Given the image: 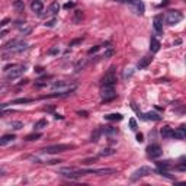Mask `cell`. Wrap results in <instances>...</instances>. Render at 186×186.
<instances>
[{
	"label": "cell",
	"instance_id": "cell-23",
	"mask_svg": "<svg viewBox=\"0 0 186 186\" xmlns=\"http://www.w3.org/2000/svg\"><path fill=\"white\" fill-rule=\"evenodd\" d=\"M101 134H102V130H101V128H96V130H95V132H93L92 137H90V141H92V143H98V141H99V138H101Z\"/></svg>",
	"mask_w": 186,
	"mask_h": 186
},
{
	"label": "cell",
	"instance_id": "cell-18",
	"mask_svg": "<svg viewBox=\"0 0 186 186\" xmlns=\"http://www.w3.org/2000/svg\"><path fill=\"white\" fill-rule=\"evenodd\" d=\"M160 134H161L163 138H173V130L170 127H163L161 131H160Z\"/></svg>",
	"mask_w": 186,
	"mask_h": 186
},
{
	"label": "cell",
	"instance_id": "cell-17",
	"mask_svg": "<svg viewBox=\"0 0 186 186\" xmlns=\"http://www.w3.org/2000/svg\"><path fill=\"white\" fill-rule=\"evenodd\" d=\"M140 117L143 119H150V121H160V119H161V117H160L158 114H156V112H148V114H145V115L140 114Z\"/></svg>",
	"mask_w": 186,
	"mask_h": 186
},
{
	"label": "cell",
	"instance_id": "cell-9",
	"mask_svg": "<svg viewBox=\"0 0 186 186\" xmlns=\"http://www.w3.org/2000/svg\"><path fill=\"white\" fill-rule=\"evenodd\" d=\"M145 151H147V156H148L150 158H158V157L163 154V150H161V147H160L158 144H150Z\"/></svg>",
	"mask_w": 186,
	"mask_h": 186
},
{
	"label": "cell",
	"instance_id": "cell-2",
	"mask_svg": "<svg viewBox=\"0 0 186 186\" xmlns=\"http://www.w3.org/2000/svg\"><path fill=\"white\" fill-rule=\"evenodd\" d=\"M74 145L73 144H54V145H48L45 148H42L41 151L47 153V154H58V153H64L67 150H73Z\"/></svg>",
	"mask_w": 186,
	"mask_h": 186
},
{
	"label": "cell",
	"instance_id": "cell-33",
	"mask_svg": "<svg viewBox=\"0 0 186 186\" xmlns=\"http://www.w3.org/2000/svg\"><path fill=\"white\" fill-rule=\"evenodd\" d=\"M55 23H57V19H55V17H52V19H50V20H47V22H45L44 25H45L47 28H52V26H54Z\"/></svg>",
	"mask_w": 186,
	"mask_h": 186
},
{
	"label": "cell",
	"instance_id": "cell-37",
	"mask_svg": "<svg viewBox=\"0 0 186 186\" xmlns=\"http://www.w3.org/2000/svg\"><path fill=\"white\" fill-rule=\"evenodd\" d=\"M31 31H32V29H31L29 26H26V28H22V29H20V34L22 35H29L31 34Z\"/></svg>",
	"mask_w": 186,
	"mask_h": 186
},
{
	"label": "cell",
	"instance_id": "cell-47",
	"mask_svg": "<svg viewBox=\"0 0 186 186\" xmlns=\"http://www.w3.org/2000/svg\"><path fill=\"white\" fill-rule=\"evenodd\" d=\"M77 114H79V115H83V117H86V115H87V112H85V111H83V112H82V111H79Z\"/></svg>",
	"mask_w": 186,
	"mask_h": 186
},
{
	"label": "cell",
	"instance_id": "cell-38",
	"mask_svg": "<svg viewBox=\"0 0 186 186\" xmlns=\"http://www.w3.org/2000/svg\"><path fill=\"white\" fill-rule=\"evenodd\" d=\"M82 41H83V38H77V39H74V41H71L68 47H74V45H77V44H80Z\"/></svg>",
	"mask_w": 186,
	"mask_h": 186
},
{
	"label": "cell",
	"instance_id": "cell-3",
	"mask_svg": "<svg viewBox=\"0 0 186 186\" xmlns=\"http://www.w3.org/2000/svg\"><path fill=\"white\" fill-rule=\"evenodd\" d=\"M25 71H26V66H25V64L12 66V67L9 68L7 74H6V79H7V80H15V79H17V77H20Z\"/></svg>",
	"mask_w": 186,
	"mask_h": 186
},
{
	"label": "cell",
	"instance_id": "cell-7",
	"mask_svg": "<svg viewBox=\"0 0 186 186\" xmlns=\"http://www.w3.org/2000/svg\"><path fill=\"white\" fill-rule=\"evenodd\" d=\"M182 19H183V15H182V12H179V10H169L167 15H166V22H167L169 25H176V23H179Z\"/></svg>",
	"mask_w": 186,
	"mask_h": 186
},
{
	"label": "cell",
	"instance_id": "cell-25",
	"mask_svg": "<svg viewBox=\"0 0 186 186\" xmlns=\"http://www.w3.org/2000/svg\"><path fill=\"white\" fill-rule=\"evenodd\" d=\"M54 89H64V87H70L68 85V82H64V80H61V82H55L54 85H52Z\"/></svg>",
	"mask_w": 186,
	"mask_h": 186
},
{
	"label": "cell",
	"instance_id": "cell-28",
	"mask_svg": "<svg viewBox=\"0 0 186 186\" xmlns=\"http://www.w3.org/2000/svg\"><path fill=\"white\" fill-rule=\"evenodd\" d=\"M32 99H29V98H19V99H15V101H12V105H16V103H31Z\"/></svg>",
	"mask_w": 186,
	"mask_h": 186
},
{
	"label": "cell",
	"instance_id": "cell-6",
	"mask_svg": "<svg viewBox=\"0 0 186 186\" xmlns=\"http://www.w3.org/2000/svg\"><path fill=\"white\" fill-rule=\"evenodd\" d=\"M117 83V76H115V67H111L108 73L102 77L101 85L102 86H114Z\"/></svg>",
	"mask_w": 186,
	"mask_h": 186
},
{
	"label": "cell",
	"instance_id": "cell-41",
	"mask_svg": "<svg viewBox=\"0 0 186 186\" xmlns=\"http://www.w3.org/2000/svg\"><path fill=\"white\" fill-rule=\"evenodd\" d=\"M6 174V167L4 166H0V177H3Z\"/></svg>",
	"mask_w": 186,
	"mask_h": 186
},
{
	"label": "cell",
	"instance_id": "cell-19",
	"mask_svg": "<svg viewBox=\"0 0 186 186\" xmlns=\"http://www.w3.org/2000/svg\"><path fill=\"white\" fill-rule=\"evenodd\" d=\"M102 132H105V135L111 137V135H117L119 131H118V128H114V127H105L102 130Z\"/></svg>",
	"mask_w": 186,
	"mask_h": 186
},
{
	"label": "cell",
	"instance_id": "cell-36",
	"mask_svg": "<svg viewBox=\"0 0 186 186\" xmlns=\"http://www.w3.org/2000/svg\"><path fill=\"white\" fill-rule=\"evenodd\" d=\"M99 50H101V47H99V45H96V47H93V48H90V50L87 51V54H89V55H92V54H96Z\"/></svg>",
	"mask_w": 186,
	"mask_h": 186
},
{
	"label": "cell",
	"instance_id": "cell-21",
	"mask_svg": "<svg viewBox=\"0 0 186 186\" xmlns=\"http://www.w3.org/2000/svg\"><path fill=\"white\" fill-rule=\"evenodd\" d=\"M105 119H108V121H122L124 117L121 114H108V115H105Z\"/></svg>",
	"mask_w": 186,
	"mask_h": 186
},
{
	"label": "cell",
	"instance_id": "cell-1",
	"mask_svg": "<svg viewBox=\"0 0 186 186\" xmlns=\"http://www.w3.org/2000/svg\"><path fill=\"white\" fill-rule=\"evenodd\" d=\"M28 47L29 45L22 39H12V41H9L3 45V48L9 52H22V51L28 50Z\"/></svg>",
	"mask_w": 186,
	"mask_h": 186
},
{
	"label": "cell",
	"instance_id": "cell-48",
	"mask_svg": "<svg viewBox=\"0 0 186 186\" xmlns=\"http://www.w3.org/2000/svg\"><path fill=\"white\" fill-rule=\"evenodd\" d=\"M1 117H3V114H1V112H0V118H1Z\"/></svg>",
	"mask_w": 186,
	"mask_h": 186
},
{
	"label": "cell",
	"instance_id": "cell-40",
	"mask_svg": "<svg viewBox=\"0 0 186 186\" xmlns=\"http://www.w3.org/2000/svg\"><path fill=\"white\" fill-rule=\"evenodd\" d=\"M9 23V17H6V19H3L1 22H0V28H3V26H6Z\"/></svg>",
	"mask_w": 186,
	"mask_h": 186
},
{
	"label": "cell",
	"instance_id": "cell-13",
	"mask_svg": "<svg viewBox=\"0 0 186 186\" xmlns=\"http://www.w3.org/2000/svg\"><path fill=\"white\" fill-rule=\"evenodd\" d=\"M173 138H176V140H185V138H186V128H185V125H180L176 131H173Z\"/></svg>",
	"mask_w": 186,
	"mask_h": 186
},
{
	"label": "cell",
	"instance_id": "cell-34",
	"mask_svg": "<svg viewBox=\"0 0 186 186\" xmlns=\"http://www.w3.org/2000/svg\"><path fill=\"white\" fill-rule=\"evenodd\" d=\"M132 74H134V70L132 68H127V71L124 73V79H130Z\"/></svg>",
	"mask_w": 186,
	"mask_h": 186
},
{
	"label": "cell",
	"instance_id": "cell-11",
	"mask_svg": "<svg viewBox=\"0 0 186 186\" xmlns=\"http://www.w3.org/2000/svg\"><path fill=\"white\" fill-rule=\"evenodd\" d=\"M31 9H32V12L36 13V15H42V12H44V4H42V1L41 0H34L32 3H31Z\"/></svg>",
	"mask_w": 186,
	"mask_h": 186
},
{
	"label": "cell",
	"instance_id": "cell-31",
	"mask_svg": "<svg viewBox=\"0 0 186 186\" xmlns=\"http://www.w3.org/2000/svg\"><path fill=\"white\" fill-rule=\"evenodd\" d=\"M47 54L48 55H58L60 54V48L58 47H52V48H50V50L47 51Z\"/></svg>",
	"mask_w": 186,
	"mask_h": 186
},
{
	"label": "cell",
	"instance_id": "cell-14",
	"mask_svg": "<svg viewBox=\"0 0 186 186\" xmlns=\"http://www.w3.org/2000/svg\"><path fill=\"white\" fill-rule=\"evenodd\" d=\"M156 166H157V172H167L173 167V164L170 161H156Z\"/></svg>",
	"mask_w": 186,
	"mask_h": 186
},
{
	"label": "cell",
	"instance_id": "cell-39",
	"mask_svg": "<svg viewBox=\"0 0 186 186\" xmlns=\"http://www.w3.org/2000/svg\"><path fill=\"white\" fill-rule=\"evenodd\" d=\"M74 6H76V4H74V1H68V3H66V4H64V9H73V7H74Z\"/></svg>",
	"mask_w": 186,
	"mask_h": 186
},
{
	"label": "cell",
	"instance_id": "cell-35",
	"mask_svg": "<svg viewBox=\"0 0 186 186\" xmlns=\"http://www.w3.org/2000/svg\"><path fill=\"white\" fill-rule=\"evenodd\" d=\"M130 127H131V130H132V131H137V121L134 118L130 119Z\"/></svg>",
	"mask_w": 186,
	"mask_h": 186
},
{
	"label": "cell",
	"instance_id": "cell-32",
	"mask_svg": "<svg viewBox=\"0 0 186 186\" xmlns=\"http://www.w3.org/2000/svg\"><path fill=\"white\" fill-rule=\"evenodd\" d=\"M114 55V48L112 47H108V50L105 51V54H103V58H109V57H112Z\"/></svg>",
	"mask_w": 186,
	"mask_h": 186
},
{
	"label": "cell",
	"instance_id": "cell-26",
	"mask_svg": "<svg viewBox=\"0 0 186 186\" xmlns=\"http://www.w3.org/2000/svg\"><path fill=\"white\" fill-rule=\"evenodd\" d=\"M115 154V150L114 148H103L101 153H99V156L102 157H106V156H114Z\"/></svg>",
	"mask_w": 186,
	"mask_h": 186
},
{
	"label": "cell",
	"instance_id": "cell-45",
	"mask_svg": "<svg viewBox=\"0 0 186 186\" xmlns=\"http://www.w3.org/2000/svg\"><path fill=\"white\" fill-rule=\"evenodd\" d=\"M42 70H44L42 67H36V68H35V71H36V73H42Z\"/></svg>",
	"mask_w": 186,
	"mask_h": 186
},
{
	"label": "cell",
	"instance_id": "cell-24",
	"mask_svg": "<svg viewBox=\"0 0 186 186\" xmlns=\"http://www.w3.org/2000/svg\"><path fill=\"white\" fill-rule=\"evenodd\" d=\"M82 19H83V12H82V10H76V12H74V16H73V22H74V23H79V22H82Z\"/></svg>",
	"mask_w": 186,
	"mask_h": 186
},
{
	"label": "cell",
	"instance_id": "cell-29",
	"mask_svg": "<svg viewBox=\"0 0 186 186\" xmlns=\"http://www.w3.org/2000/svg\"><path fill=\"white\" fill-rule=\"evenodd\" d=\"M41 138V134L38 132V134H29V135H26V141H35V140H39Z\"/></svg>",
	"mask_w": 186,
	"mask_h": 186
},
{
	"label": "cell",
	"instance_id": "cell-46",
	"mask_svg": "<svg viewBox=\"0 0 186 186\" xmlns=\"http://www.w3.org/2000/svg\"><path fill=\"white\" fill-rule=\"evenodd\" d=\"M54 118H55V119H63V115H58V114H55V115H54Z\"/></svg>",
	"mask_w": 186,
	"mask_h": 186
},
{
	"label": "cell",
	"instance_id": "cell-8",
	"mask_svg": "<svg viewBox=\"0 0 186 186\" xmlns=\"http://www.w3.org/2000/svg\"><path fill=\"white\" fill-rule=\"evenodd\" d=\"M128 6L131 7V10H132L135 15H138V16L144 15L145 7H144V3H143L141 0H130V1H128Z\"/></svg>",
	"mask_w": 186,
	"mask_h": 186
},
{
	"label": "cell",
	"instance_id": "cell-44",
	"mask_svg": "<svg viewBox=\"0 0 186 186\" xmlns=\"http://www.w3.org/2000/svg\"><path fill=\"white\" fill-rule=\"evenodd\" d=\"M36 87H44V86H47V83H35Z\"/></svg>",
	"mask_w": 186,
	"mask_h": 186
},
{
	"label": "cell",
	"instance_id": "cell-30",
	"mask_svg": "<svg viewBox=\"0 0 186 186\" xmlns=\"http://www.w3.org/2000/svg\"><path fill=\"white\" fill-rule=\"evenodd\" d=\"M13 6L19 9V10H23V7H25V4H23V0H15L13 1Z\"/></svg>",
	"mask_w": 186,
	"mask_h": 186
},
{
	"label": "cell",
	"instance_id": "cell-42",
	"mask_svg": "<svg viewBox=\"0 0 186 186\" xmlns=\"http://www.w3.org/2000/svg\"><path fill=\"white\" fill-rule=\"evenodd\" d=\"M93 161H96V157H95V158H87L83 163H85V164H90V163H93Z\"/></svg>",
	"mask_w": 186,
	"mask_h": 186
},
{
	"label": "cell",
	"instance_id": "cell-22",
	"mask_svg": "<svg viewBox=\"0 0 186 186\" xmlns=\"http://www.w3.org/2000/svg\"><path fill=\"white\" fill-rule=\"evenodd\" d=\"M150 63H151V58H150V57H144V58L140 60V63H138V68H140V70H141V68H145Z\"/></svg>",
	"mask_w": 186,
	"mask_h": 186
},
{
	"label": "cell",
	"instance_id": "cell-10",
	"mask_svg": "<svg viewBox=\"0 0 186 186\" xmlns=\"http://www.w3.org/2000/svg\"><path fill=\"white\" fill-rule=\"evenodd\" d=\"M58 10H60V4L57 3V1H52L50 6L47 7V12L44 13V15H41V16H44V17H50V16H55L57 13H58Z\"/></svg>",
	"mask_w": 186,
	"mask_h": 186
},
{
	"label": "cell",
	"instance_id": "cell-15",
	"mask_svg": "<svg viewBox=\"0 0 186 186\" xmlns=\"http://www.w3.org/2000/svg\"><path fill=\"white\" fill-rule=\"evenodd\" d=\"M160 47H161V45H160V41L153 36L151 39H150V51H151V52H157V51L160 50Z\"/></svg>",
	"mask_w": 186,
	"mask_h": 186
},
{
	"label": "cell",
	"instance_id": "cell-27",
	"mask_svg": "<svg viewBox=\"0 0 186 186\" xmlns=\"http://www.w3.org/2000/svg\"><path fill=\"white\" fill-rule=\"evenodd\" d=\"M10 127H12V130H15V131L22 130V128H23V122H20V121H13V122L10 124Z\"/></svg>",
	"mask_w": 186,
	"mask_h": 186
},
{
	"label": "cell",
	"instance_id": "cell-4",
	"mask_svg": "<svg viewBox=\"0 0 186 186\" xmlns=\"http://www.w3.org/2000/svg\"><path fill=\"white\" fill-rule=\"evenodd\" d=\"M151 173H157V170L151 169V167H147V166H143V167H140V169L135 170V172L131 174V180L135 182V180L141 179V177H145V176H148V174H151Z\"/></svg>",
	"mask_w": 186,
	"mask_h": 186
},
{
	"label": "cell",
	"instance_id": "cell-16",
	"mask_svg": "<svg viewBox=\"0 0 186 186\" xmlns=\"http://www.w3.org/2000/svg\"><path fill=\"white\" fill-rule=\"evenodd\" d=\"M15 138H16V137L13 135V134H6V135L0 137V145H7V144L12 143Z\"/></svg>",
	"mask_w": 186,
	"mask_h": 186
},
{
	"label": "cell",
	"instance_id": "cell-5",
	"mask_svg": "<svg viewBox=\"0 0 186 186\" xmlns=\"http://www.w3.org/2000/svg\"><path fill=\"white\" fill-rule=\"evenodd\" d=\"M101 96L103 102H111L117 98V93H115V89L114 86H102L101 90Z\"/></svg>",
	"mask_w": 186,
	"mask_h": 186
},
{
	"label": "cell",
	"instance_id": "cell-43",
	"mask_svg": "<svg viewBox=\"0 0 186 186\" xmlns=\"http://www.w3.org/2000/svg\"><path fill=\"white\" fill-rule=\"evenodd\" d=\"M143 138H144V137H143V134H137V141H138V143H143V141H144Z\"/></svg>",
	"mask_w": 186,
	"mask_h": 186
},
{
	"label": "cell",
	"instance_id": "cell-20",
	"mask_svg": "<svg viewBox=\"0 0 186 186\" xmlns=\"http://www.w3.org/2000/svg\"><path fill=\"white\" fill-rule=\"evenodd\" d=\"M47 119H39L38 122H35V125H34V130L35 131H41V130H44V128H47Z\"/></svg>",
	"mask_w": 186,
	"mask_h": 186
},
{
	"label": "cell",
	"instance_id": "cell-12",
	"mask_svg": "<svg viewBox=\"0 0 186 186\" xmlns=\"http://www.w3.org/2000/svg\"><path fill=\"white\" fill-rule=\"evenodd\" d=\"M153 26H154V29H156L157 34H163V20H161V16H160V15L154 17Z\"/></svg>",
	"mask_w": 186,
	"mask_h": 186
}]
</instances>
